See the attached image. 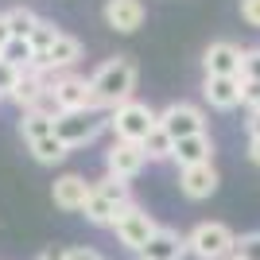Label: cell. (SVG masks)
<instances>
[{
    "mask_svg": "<svg viewBox=\"0 0 260 260\" xmlns=\"http://www.w3.org/2000/svg\"><path fill=\"white\" fill-rule=\"evenodd\" d=\"M136 82H140V70H136V58H128V54H113L89 74V86H93V98H98L101 113L128 105L132 93H136Z\"/></svg>",
    "mask_w": 260,
    "mask_h": 260,
    "instance_id": "obj_1",
    "label": "cell"
},
{
    "mask_svg": "<svg viewBox=\"0 0 260 260\" xmlns=\"http://www.w3.org/2000/svg\"><path fill=\"white\" fill-rule=\"evenodd\" d=\"M186 252L194 260H229L237 252V233L225 221H198L186 233Z\"/></svg>",
    "mask_w": 260,
    "mask_h": 260,
    "instance_id": "obj_2",
    "label": "cell"
},
{
    "mask_svg": "<svg viewBox=\"0 0 260 260\" xmlns=\"http://www.w3.org/2000/svg\"><path fill=\"white\" fill-rule=\"evenodd\" d=\"M109 229L117 233V241H120L128 252H144V249H148V241L159 233V221H155L144 206L128 202V206L117 210V217H113V225H109Z\"/></svg>",
    "mask_w": 260,
    "mask_h": 260,
    "instance_id": "obj_3",
    "label": "cell"
},
{
    "mask_svg": "<svg viewBox=\"0 0 260 260\" xmlns=\"http://www.w3.org/2000/svg\"><path fill=\"white\" fill-rule=\"evenodd\" d=\"M155 124H159V113H155L152 105L136 101V98H132L128 105H120V109L109 113V128H113V136H117V140H128V144H144Z\"/></svg>",
    "mask_w": 260,
    "mask_h": 260,
    "instance_id": "obj_4",
    "label": "cell"
},
{
    "mask_svg": "<svg viewBox=\"0 0 260 260\" xmlns=\"http://www.w3.org/2000/svg\"><path fill=\"white\" fill-rule=\"evenodd\" d=\"M47 93L54 98L58 113H101L89 78H82V74H54Z\"/></svg>",
    "mask_w": 260,
    "mask_h": 260,
    "instance_id": "obj_5",
    "label": "cell"
},
{
    "mask_svg": "<svg viewBox=\"0 0 260 260\" xmlns=\"http://www.w3.org/2000/svg\"><path fill=\"white\" fill-rule=\"evenodd\" d=\"M109 128V117L101 113H58L54 117V136L74 152V148H86Z\"/></svg>",
    "mask_w": 260,
    "mask_h": 260,
    "instance_id": "obj_6",
    "label": "cell"
},
{
    "mask_svg": "<svg viewBox=\"0 0 260 260\" xmlns=\"http://www.w3.org/2000/svg\"><path fill=\"white\" fill-rule=\"evenodd\" d=\"M159 128L171 136V140H186V136H202L206 132V113L190 101H171V105L159 113Z\"/></svg>",
    "mask_w": 260,
    "mask_h": 260,
    "instance_id": "obj_7",
    "label": "cell"
},
{
    "mask_svg": "<svg viewBox=\"0 0 260 260\" xmlns=\"http://www.w3.org/2000/svg\"><path fill=\"white\" fill-rule=\"evenodd\" d=\"M241 62H245V47H237L233 39H214L202 51V66L210 78H241Z\"/></svg>",
    "mask_w": 260,
    "mask_h": 260,
    "instance_id": "obj_8",
    "label": "cell"
},
{
    "mask_svg": "<svg viewBox=\"0 0 260 260\" xmlns=\"http://www.w3.org/2000/svg\"><path fill=\"white\" fill-rule=\"evenodd\" d=\"M144 163H148V155H144L140 144L113 140V148L105 152V175H113V179H120V183H132V179L144 171Z\"/></svg>",
    "mask_w": 260,
    "mask_h": 260,
    "instance_id": "obj_9",
    "label": "cell"
},
{
    "mask_svg": "<svg viewBox=\"0 0 260 260\" xmlns=\"http://www.w3.org/2000/svg\"><path fill=\"white\" fill-rule=\"evenodd\" d=\"M89 190H93V183H89L86 175L66 171V175H58V179H54L51 198H54V206H58V210H66V214H82V210H86Z\"/></svg>",
    "mask_w": 260,
    "mask_h": 260,
    "instance_id": "obj_10",
    "label": "cell"
},
{
    "mask_svg": "<svg viewBox=\"0 0 260 260\" xmlns=\"http://www.w3.org/2000/svg\"><path fill=\"white\" fill-rule=\"evenodd\" d=\"M78 58H82V43H78L74 35H58V39H54V47L47 54H39V58H35L31 66H39V70H47V74H70V70H74V62Z\"/></svg>",
    "mask_w": 260,
    "mask_h": 260,
    "instance_id": "obj_11",
    "label": "cell"
},
{
    "mask_svg": "<svg viewBox=\"0 0 260 260\" xmlns=\"http://www.w3.org/2000/svg\"><path fill=\"white\" fill-rule=\"evenodd\" d=\"M47 89H51V74L47 70H39V66H27L20 74V82H16V89H12V105H20V113H31L39 101L47 98Z\"/></svg>",
    "mask_w": 260,
    "mask_h": 260,
    "instance_id": "obj_12",
    "label": "cell"
},
{
    "mask_svg": "<svg viewBox=\"0 0 260 260\" xmlns=\"http://www.w3.org/2000/svg\"><path fill=\"white\" fill-rule=\"evenodd\" d=\"M217 167L214 163H198V167H183L179 171V190H183L190 202H202V198H210L217 190Z\"/></svg>",
    "mask_w": 260,
    "mask_h": 260,
    "instance_id": "obj_13",
    "label": "cell"
},
{
    "mask_svg": "<svg viewBox=\"0 0 260 260\" xmlns=\"http://www.w3.org/2000/svg\"><path fill=\"white\" fill-rule=\"evenodd\" d=\"M202 98L217 113H233L241 105V78H202Z\"/></svg>",
    "mask_w": 260,
    "mask_h": 260,
    "instance_id": "obj_14",
    "label": "cell"
},
{
    "mask_svg": "<svg viewBox=\"0 0 260 260\" xmlns=\"http://www.w3.org/2000/svg\"><path fill=\"white\" fill-rule=\"evenodd\" d=\"M183 256H190L186 252V237L167 225H159V233L148 241V249L136 252V260H183Z\"/></svg>",
    "mask_w": 260,
    "mask_h": 260,
    "instance_id": "obj_15",
    "label": "cell"
},
{
    "mask_svg": "<svg viewBox=\"0 0 260 260\" xmlns=\"http://www.w3.org/2000/svg\"><path fill=\"white\" fill-rule=\"evenodd\" d=\"M105 23L120 35H132L144 23V4L140 0H105Z\"/></svg>",
    "mask_w": 260,
    "mask_h": 260,
    "instance_id": "obj_16",
    "label": "cell"
},
{
    "mask_svg": "<svg viewBox=\"0 0 260 260\" xmlns=\"http://www.w3.org/2000/svg\"><path fill=\"white\" fill-rule=\"evenodd\" d=\"M171 159L179 163V171H183V167H198V163H210V159H214V140H210V132H202V136H186V140H175Z\"/></svg>",
    "mask_w": 260,
    "mask_h": 260,
    "instance_id": "obj_17",
    "label": "cell"
},
{
    "mask_svg": "<svg viewBox=\"0 0 260 260\" xmlns=\"http://www.w3.org/2000/svg\"><path fill=\"white\" fill-rule=\"evenodd\" d=\"M20 136H23L27 144L43 140V136H54V117L39 113V109H31V113H23V120H20Z\"/></svg>",
    "mask_w": 260,
    "mask_h": 260,
    "instance_id": "obj_18",
    "label": "cell"
},
{
    "mask_svg": "<svg viewBox=\"0 0 260 260\" xmlns=\"http://www.w3.org/2000/svg\"><path fill=\"white\" fill-rule=\"evenodd\" d=\"M117 210L120 206H113V202H109V198H101L98 190H89V198H86V210H82V214H86V221L89 225H113V217H117Z\"/></svg>",
    "mask_w": 260,
    "mask_h": 260,
    "instance_id": "obj_19",
    "label": "cell"
},
{
    "mask_svg": "<svg viewBox=\"0 0 260 260\" xmlns=\"http://www.w3.org/2000/svg\"><path fill=\"white\" fill-rule=\"evenodd\" d=\"M140 148H144V155H148V163H167V159H171V152H175V140L159 128V124H155Z\"/></svg>",
    "mask_w": 260,
    "mask_h": 260,
    "instance_id": "obj_20",
    "label": "cell"
},
{
    "mask_svg": "<svg viewBox=\"0 0 260 260\" xmlns=\"http://www.w3.org/2000/svg\"><path fill=\"white\" fill-rule=\"evenodd\" d=\"M31 155H35V163H47V167H54V163H62L66 155H70V148H66L58 136H43V140H35V144H31Z\"/></svg>",
    "mask_w": 260,
    "mask_h": 260,
    "instance_id": "obj_21",
    "label": "cell"
},
{
    "mask_svg": "<svg viewBox=\"0 0 260 260\" xmlns=\"http://www.w3.org/2000/svg\"><path fill=\"white\" fill-rule=\"evenodd\" d=\"M4 16H8V31H12V39H27V35L35 31V23L43 20V16H35V12H31V8H23V4L8 8Z\"/></svg>",
    "mask_w": 260,
    "mask_h": 260,
    "instance_id": "obj_22",
    "label": "cell"
},
{
    "mask_svg": "<svg viewBox=\"0 0 260 260\" xmlns=\"http://www.w3.org/2000/svg\"><path fill=\"white\" fill-rule=\"evenodd\" d=\"M0 58L8 66H16V70H27V66L35 62V51H31V43L27 39H8L4 43V51H0Z\"/></svg>",
    "mask_w": 260,
    "mask_h": 260,
    "instance_id": "obj_23",
    "label": "cell"
},
{
    "mask_svg": "<svg viewBox=\"0 0 260 260\" xmlns=\"http://www.w3.org/2000/svg\"><path fill=\"white\" fill-rule=\"evenodd\" d=\"M93 190H98L101 198H109L113 206H128V202H132V190H128V183H120V179H113V175L98 179V183H93Z\"/></svg>",
    "mask_w": 260,
    "mask_h": 260,
    "instance_id": "obj_24",
    "label": "cell"
},
{
    "mask_svg": "<svg viewBox=\"0 0 260 260\" xmlns=\"http://www.w3.org/2000/svg\"><path fill=\"white\" fill-rule=\"evenodd\" d=\"M58 27H54V20H39L35 23V31L27 35V43H31V51H35V58H39V54H47L54 47V39H58Z\"/></svg>",
    "mask_w": 260,
    "mask_h": 260,
    "instance_id": "obj_25",
    "label": "cell"
},
{
    "mask_svg": "<svg viewBox=\"0 0 260 260\" xmlns=\"http://www.w3.org/2000/svg\"><path fill=\"white\" fill-rule=\"evenodd\" d=\"M237 260H260V229H252V233H241L237 237V252H233Z\"/></svg>",
    "mask_w": 260,
    "mask_h": 260,
    "instance_id": "obj_26",
    "label": "cell"
},
{
    "mask_svg": "<svg viewBox=\"0 0 260 260\" xmlns=\"http://www.w3.org/2000/svg\"><path fill=\"white\" fill-rule=\"evenodd\" d=\"M241 82H260V47H245V62H241Z\"/></svg>",
    "mask_w": 260,
    "mask_h": 260,
    "instance_id": "obj_27",
    "label": "cell"
},
{
    "mask_svg": "<svg viewBox=\"0 0 260 260\" xmlns=\"http://www.w3.org/2000/svg\"><path fill=\"white\" fill-rule=\"evenodd\" d=\"M20 74H23V70H16V66H8L4 58H0V98H12V89H16Z\"/></svg>",
    "mask_w": 260,
    "mask_h": 260,
    "instance_id": "obj_28",
    "label": "cell"
},
{
    "mask_svg": "<svg viewBox=\"0 0 260 260\" xmlns=\"http://www.w3.org/2000/svg\"><path fill=\"white\" fill-rule=\"evenodd\" d=\"M241 105L249 109H260V82H241Z\"/></svg>",
    "mask_w": 260,
    "mask_h": 260,
    "instance_id": "obj_29",
    "label": "cell"
},
{
    "mask_svg": "<svg viewBox=\"0 0 260 260\" xmlns=\"http://www.w3.org/2000/svg\"><path fill=\"white\" fill-rule=\"evenodd\" d=\"M241 20L249 27H260V0H241Z\"/></svg>",
    "mask_w": 260,
    "mask_h": 260,
    "instance_id": "obj_30",
    "label": "cell"
},
{
    "mask_svg": "<svg viewBox=\"0 0 260 260\" xmlns=\"http://www.w3.org/2000/svg\"><path fill=\"white\" fill-rule=\"evenodd\" d=\"M62 260H101V252L98 249H82V245H78V249H66Z\"/></svg>",
    "mask_w": 260,
    "mask_h": 260,
    "instance_id": "obj_31",
    "label": "cell"
},
{
    "mask_svg": "<svg viewBox=\"0 0 260 260\" xmlns=\"http://www.w3.org/2000/svg\"><path fill=\"white\" fill-rule=\"evenodd\" d=\"M245 124H249V140H260V109H252Z\"/></svg>",
    "mask_w": 260,
    "mask_h": 260,
    "instance_id": "obj_32",
    "label": "cell"
},
{
    "mask_svg": "<svg viewBox=\"0 0 260 260\" xmlns=\"http://www.w3.org/2000/svg\"><path fill=\"white\" fill-rule=\"evenodd\" d=\"M8 39H12V31H8V16L0 12V51H4V43H8Z\"/></svg>",
    "mask_w": 260,
    "mask_h": 260,
    "instance_id": "obj_33",
    "label": "cell"
},
{
    "mask_svg": "<svg viewBox=\"0 0 260 260\" xmlns=\"http://www.w3.org/2000/svg\"><path fill=\"white\" fill-rule=\"evenodd\" d=\"M249 159L260 167V140H249Z\"/></svg>",
    "mask_w": 260,
    "mask_h": 260,
    "instance_id": "obj_34",
    "label": "cell"
},
{
    "mask_svg": "<svg viewBox=\"0 0 260 260\" xmlns=\"http://www.w3.org/2000/svg\"><path fill=\"white\" fill-rule=\"evenodd\" d=\"M35 260H62V252H39Z\"/></svg>",
    "mask_w": 260,
    "mask_h": 260,
    "instance_id": "obj_35",
    "label": "cell"
},
{
    "mask_svg": "<svg viewBox=\"0 0 260 260\" xmlns=\"http://www.w3.org/2000/svg\"><path fill=\"white\" fill-rule=\"evenodd\" d=\"M229 260H237V256H229Z\"/></svg>",
    "mask_w": 260,
    "mask_h": 260,
    "instance_id": "obj_36",
    "label": "cell"
}]
</instances>
